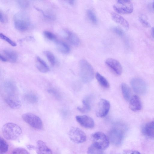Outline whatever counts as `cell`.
<instances>
[{
	"instance_id": "cell-26",
	"label": "cell",
	"mask_w": 154,
	"mask_h": 154,
	"mask_svg": "<svg viewBox=\"0 0 154 154\" xmlns=\"http://www.w3.org/2000/svg\"><path fill=\"white\" fill-rule=\"evenodd\" d=\"M8 149V145L6 141L3 138H0V153L1 154L6 153Z\"/></svg>"
},
{
	"instance_id": "cell-35",
	"label": "cell",
	"mask_w": 154,
	"mask_h": 154,
	"mask_svg": "<svg viewBox=\"0 0 154 154\" xmlns=\"http://www.w3.org/2000/svg\"><path fill=\"white\" fill-rule=\"evenodd\" d=\"M12 154H30L28 151L24 149L17 148L14 149Z\"/></svg>"
},
{
	"instance_id": "cell-8",
	"label": "cell",
	"mask_w": 154,
	"mask_h": 154,
	"mask_svg": "<svg viewBox=\"0 0 154 154\" xmlns=\"http://www.w3.org/2000/svg\"><path fill=\"white\" fill-rule=\"evenodd\" d=\"M125 136V129L114 128L110 131L108 138L113 144L116 145H119L123 142Z\"/></svg>"
},
{
	"instance_id": "cell-17",
	"label": "cell",
	"mask_w": 154,
	"mask_h": 154,
	"mask_svg": "<svg viewBox=\"0 0 154 154\" xmlns=\"http://www.w3.org/2000/svg\"><path fill=\"white\" fill-rule=\"evenodd\" d=\"M130 101V108L132 111H137L141 109L142 103L137 96H133L131 98Z\"/></svg>"
},
{
	"instance_id": "cell-13",
	"label": "cell",
	"mask_w": 154,
	"mask_h": 154,
	"mask_svg": "<svg viewBox=\"0 0 154 154\" xmlns=\"http://www.w3.org/2000/svg\"><path fill=\"white\" fill-rule=\"evenodd\" d=\"M75 118L78 123L85 128H92L94 127V121L89 116L86 115L77 116Z\"/></svg>"
},
{
	"instance_id": "cell-44",
	"label": "cell",
	"mask_w": 154,
	"mask_h": 154,
	"mask_svg": "<svg viewBox=\"0 0 154 154\" xmlns=\"http://www.w3.org/2000/svg\"><path fill=\"white\" fill-rule=\"evenodd\" d=\"M152 7L154 11V1L152 3Z\"/></svg>"
},
{
	"instance_id": "cell-30",
	"label": "cell",
	"mask_w": 154,
	"mask_h": 154,
	"mask_svg": "<svg viewBox=\"0 0 154 154\" xmlns=\"http://www.w3.org/2000/svg\"><path fill=\"white\" fill-rule=\"evenodd\" d=\"M45 54L50 63L52 66H54L56 63V59L54 54L49 51H45Z\"/></svg>"
},
{
	"instance_id": "cell-3",
	"label": "cell",
	"mask_w": 154,
	"mask_h": 154,
	"mask_svg": "<svg viewBox=\"0 0 154 154\" xmlns=\"http://www.w3.org/2000/svg\"><path fill=\"white\" fill-rule=\"evenodd\" d=\"M80 76L82 81L85 83L92 80L94 71L91 64L85 60H81L79 63Z\"/></svg>"
},
{
	"instance_id": "cell-41",
	"label": "cell",
	"mask_w": 154,
	"mask_h": 154,
	"mask_svg": "<svg viewBox=\"0 0 154 154\" xmlns=\"http://www.w3.org/2000/svg\"><path fill=\"white\" fill-rule=\"evenodd\" d=\"M27 147L29 150H32V149H36L35 147L31 145H27Z\"/></svg>"
},
{
	"instance_id": "cell-25",
	"label": "cell",
	"mask_w": 154,
	"mask_h": 154,
	"mask_svg": "<svg viewBox=\"0 0 154 154\" xmlns=\"http://www.w3.org/2000/svg\"><path fill=\"white\" fill-rule=\"evenodd\" d=\"M24 99L27 102L31 104H35L38 100L37 96L32 92L27 93L24 96Z\"/></svg>"
},
{
	"instance_id": "cell-43",
	"label": "cell",
	"mask_w": 154,
	"mask_h": 154,
	"mask_svg": "<svg viewBox=\"0 0 154 154\" xmlns=\"http://www.w3.org/2000/svg\"><path fill=\"white\" fill-rule=\"evenodd\" d=\"M152 35L154 38V27L152 28Z\"/></svg>"
},
{
	"instance_id": "cell-21",
	"label": "cell",
	"mask_w": 154,
	"mask_h": 154,
	"mask_svg": "<svg viewBox=\"0 0 154 154\" xmlns=\"http://www.w3.org/2000/svg\"><path fill=\"white\" fill-rule=\"evenodd\" d=\"M56 45L57 49L61 53L64 54L68 53L70 51L69 46L65 42L61 41H57Z\"/></svg>"
},
{
	"instance_id": "cell-29",
	"label": "cell",
	"mask_w": 154,
	"mask_h": 154,
	"mask_svg": "<svg viewBox=\"0 0 154 154\" xmlns=\"http://www.w3.org/2000/svg\"><path fill=\"white\" fill-rule=\"evenodd\" d=\"M87 14L90 21L93 24H95L97 23V19L94 13L91 10L87 11Z\"/></svg>"
},
{
	"instance_id": "cell-37",
	"label": "cell",
	"mask_w": 154,
	"mask_h": 154,
	"mask_svg": "<svg viewBox=\"0 0 154 154\" xmlns=\"http://www.w3.org/2000/svg\"><path fill=\"white\" fill-rule=\"evenodd\" d=\"M35 8L37 10L42 12L44 16L45 17L51 19H53L54 18V17L51 14L49 13L48 14L47 13L44 11H43L38 8Z\"/></svg>"
},
{
	"instance_id": "cell-1",
	"label": "cell",
	"mask_w": 154,
	"mask_h": 154,
	"mask_svg": "<svg viewBox=\"0 0 154 154\" xmlns=\"http://www.w3.org/2000/svg\"><path fill=\"white\" fill-rule=\"evenodd\" d=\"M2 93L5 102L10 108L16 109L20 107L21 103L17 88L13 82L5 81L2 85Z\"/></svg>"
},
{
	"instance_id": "cell-32",
	"label": "cell",
	"mask_w": 154,
	"mask_h": 154,
	"mask_svg": "<svg viewBox=\"0 0 154 154\" xmlns=\"http://www.w3.org/2000/svg\"><path fill=\"white\" fill-rule=\"evenodd\" d=\"M139 20L141 24L145 27H149L150 25L146 18L143 15H140L139 17Z\"/></svg>"
},
{
	"instance_id": "cell-23",
	"label": "cell",
	"mask_w": 154,
	"mask_h": 154,
	"mask_svg": "<svg viewBox=\"0 0 154 154\" xmlns=\"http://www.w3.org/2000/svg\"><path fill=\"white\" fill-rule=\"evenodd\" d=\"M83 106L82 107H78L77 109L81 112L85 113L89 111L91 109L90 99L87 97L82 101Z\"/></svg>"
},
{
	"instance_id": "cell-34",
	"label": "cell",
	"mask_w": 154,
	"mask_h": 154,
	"mask_svg": "<svg viewBox=\"0 0 154 154\" xmlns=\"http://www.w3.org/2000/svg\"><path fill=\"white\" fill-rule=\"evenodd\" d=\"M0 38L5 40L12 46H15L17 45L16 43L11 39L9 38L5 35L2 33H0Z\"/></svg>"
},
{
	"instance_id": "cell-42",
	"label": "cell",
	"mask_w": 154,
	"mask_h": 154,
	"mask_svg": "<svg viewBox=\"0 0 154 154\" xmlns=\"http://www.w3.org/2000/svg\"><path fill=\"white\" fill-rule=\"evenodd\" d=\"M75 1L74 0H69L68 1V2L70 5H73L75 3Z\"/></svg>"
},
{
	"instance_id": "cell-12",
	"label": "cell",
	"mask_w": 154,
	"mask_h": 154,
	"mask_svg": "<svg viewBox=\"0 0 154 154\" xmlns=\"http://www.w3.org/2000/svg\"><path fill=\"white\" fill-rule=\"evenodd\" d=\"M106 65L116 74L120 75L122 72V66L117 60L113 58H108L105 61Z\"/></svg>"
},
{
	"instance_id": "cell-18",
	"label": "cell",
	"mask_w": 154,
	"mask_h": 154,
	"mask_svg": "<svg viewBox=\"0 0 154 154\" xmlns=\"http://www.w3.org/2000/svg\"><path fill=\"white\" fill-rule=\"evenodd\" d=\"M112 20L116 22L119 24L126 29H128L129 27L128 21L120 15L115 13L111 14Z\"/></svg>"
},
{
	"instance_id": "cell-4",
	"label": "cell",
	"mask_w": 154,
	"mask_h": 154,
	"mask_svg": "<svg viewBox=\"0 0 154 154\" xmlns=\"http://www.w3.org/2000/svg\"><path fill=\"white\" fill-rule=\"evenodd\" d=\"M14 22L15 28L20 31L28 30L30 24L29 16L26 13L22 12H17L14 15Z\"/></svg>"
},
{
	"instance_id": "cell-7",
	"label": "cell",
	"mask_w": 154,
	"mask_h": 154,
	"mask_svg": "<svg viewBox=\"0 0 154 154\" xmlns=\"http://www.w3.org/2000/svg\"><path fill=\"white\" fill-rule=\"evenodd\" d=\"M23 120L32 128L41 130L43 128V124L41 119L37 116L31 113H26L22 116Z\"/></svg>"
},
{
	"instance_id": "cell-27",
	"label": "cell",
	"mask_w": 154,
	"mask_h": 154,
	"mask_svg": "<svg viewBox=\"0 0 154 154\" xmlns=\"http://www.w3.org/2000/svg\"><path fill=\"white\" fill-rule=\"evenodd\" d=\"M101 149L96 147L93 144L88 148V154H103V152Z\"/></svg>"
},
{
	"instance_id": "cell-15",
	"label": "cell",
	"mask_w": 154,
	"mask_h": 154,
	"mask_svg": "<svg viewBox=\"0 0 154 154\" xmlns=\"http://www.w3.org/2000/svg\"><path fill=\"white\" fill-rule=\"evenodd\" d=\"M63 34L64 38L72 45L77 46L80 44V40L77 36L72 31L68 30H64Z\"/></svg>"
},
{
	"instance_id": "cell-10",
	"label": "cell",
	"mask_w": 154,
	"mask_h": 154,
	"mask_svg": "<svg viewBox=\"0 0 154 154\" xmlns=\"http://www.w3.org/2000/svg\"><path fill=\"white\" fill-rule=\"evenodd\" d=\"M131 87L134 92L136 94L142 95L146 92V85L142 79L139 78H134L131 81Z\"/></svg>"
},
{
	"instance_id": "cell-28",
	"label": "cell",
	"mask_w": 154,
	"mask_h": 154,
	"mask_svg": "<svg viewBox=\"0 0 154 154\" xmlns=\"http://www.w3.org/2000/svg\"><path fill=\"white\" fill-rule=\"evenodd\" d=\"M48 92L56 99L59 100L61 98V95L59 92L56 89L51 88L48 89Z\"/></svg>"
},
{
	"instance_id": "cell-39",
	"label": "cell",
	"mask_w": 154,
	"mask_h": 154,
	"mask_svg": "<svg viewBox=\"0 0 154 154\" xmlns=\"http://www.w3.org/2000/svg\"><path fill=\"white\" fill-rule=\"evenodd\" d=\"M123 154H140V153L137 151L126 150L123 151Z\"/></svg>"
},
{
	"instance_id": "cell-22",
	"label": "cell",
	"mask_w": 154,
	"mask_h": 154,
	"mask_svg": "<svg viewBox=\"0 0 154 154\" xmlns=\"http://www.w3.org/2000/svg\"><path fill=\"white\" fill-rule=\"evenodd\" d=\"M121 88L124 98L125 100L129 101L131 98V91L129 87L126 84L122 83Z\"/></svg>"
},
{
	"instance_id": "cell-33",
	"label": "cell",
	"mask_w": 154,
	"mask_h": 154,
	"mask_svg": "<svg viewBox=\"0 0 154 154\" xmlns=\"http://www.w3.org/2000/svg\"><path fill=\"white\" fill-rule=\"evenodd\" d=\"M17 4L22 9H26L29 6V3L27 0H17Z\"/></svg>"
},
{
	"instance_id": "cell-24",
	"label": "cell",
	"mask_w": 154,
	"mask_h": 154,
	"mask_svg": "<svg viewBox=\"0 0 154 154\" xmlns=\"http://www.w3.org/2000/svg\"><path fill=\"white\" fill-rule=\"evenodd\" d=\"M95 77L98 82L103 87L107 88L109 87V82L107 79L98 72L95 74Z\"/></svg>"
},
{
	"instance_id": "cell-20",
	"label": "cell",
	"mask_w": 154,
	"mask_h": 154,
	"mask_svg": "<svg viewBox=\"0 0 154 154\" xmlns=\"http://www.w3.org/2000/svg\"><path fill=\"white\" fill-rule=\"evenodd\" d=\"M2 55L7 60L11 62H16L17 58V54L14 51L10 49H5L3 51Z\"/></svg>"
},
{
	"instance_id": "cell-5",
	"label": "cell",
	"mask_w": 154,
	"mask_h": 154,
	"mask_svg": "<svg viewBox=\"0 0 154 154\" xmlns=\"http://www.w3.org/2000/svg\"><path fill=\"white\" fill-rule=\"evenodd\" d=\"M93 144L102 150L108 148L109 145L108 137L103 133L98 131L93 134L91 136Z\"/></svg>"
},
{
	"instance_id": "cell-36",
	"label": "cell",
	"mask_w": 154,
	"mask_h": 154,
	"mask_svg": "<svg viewBox=\"0 0 154 154\" xmlns=\"http://www.w3.org/2000/svg\"><path fill=\"white\" fill-rule=\"evenodd\" d=\"M113 31L116 34L120 37H123L124 35L123 30L119 27H114L113 28Z\"/></svg>"
},
{
	"instance_id": "cell-31",
	"label": "cell",
	"mask_w": 154,
	"mask_h": 154,
	"mask_svg": "<svg viewBox=\"0 0 154 154\" xmlns=\"http://www.w3.org/2000/svg\"><path fill=\"white\" fill-rule=\"evenodd\" d=\"M44 36L50 40H54L56 39V35L52 32L48 31H45L43 32Z\"/></svg>"
},
{
	"instance_id": "cell-2",
	"label": "cell",
	"mask_w": 154,
	"mask_h": 154,
	"mask_svg": "<svg viewBox=\"0 0 154 154\" xmlns=\"http://www.w3.org/2000/svg\"><path fill=\"white\" fill-rule=\"evenodd\" d=\"M2 133L4 137L8 140H14L20 136L22 131L17 124L11 122L5 124L2 127Z\"/></svg>"
},
{
	"instance_id": "cell-38",
	"label": "cell",
	"mask_w": 154,
	"mask_h": 154,
	"mask_svg": "<svg viewBox=\"0 0 154 154\" xmlns=\"http://www.w3.org/2000/svg\"><path fill=\"white\" fill-rule=\"evenodd\" d=\"M7 19L6 16L3 12H0V21L2 23H5L7 21Z\"/></svg>"
},
{
	"instance_id": "cell-6",
	"label": "cell",
	"mask_w": 154,
	"mask_h": 154,
	"mask_svg": "<svg viewBox=\"0 0 154 154\" xmlns=\"http://www.w3.org/2000/svg\"><path fill=\"white\" fill-rule=\"evenodd\" d=\"M115 11L121 14H129L131 13L134 7L131 1L127 0H118L113 6Z\"/></svg>"
},
{
	"instance_id": "cell-11",
	"label": "cell",
	"mask_w": 154,
	"mask_h": 154,
	"mask_svg": "<svg viewBox=\"0 0 154 154\" xmlns=\"http://www.w3.org/2000/svg\"><path fill=\"white\" fill-rule=\"evenodd\" d=\"M110 107V103L108 100L101 99L97 104L96 111V116L99 117L105 116L109 112Z\"/></svg>"
},
{
	"instance_id": "cell-40",
	"label": "cell",
	"mask_w": 154,
	"mask_h": 154,
	"mask_svg": "<svg viewBox=\"0 0 154 154\" xmlns=\"http://www.w3.org/2000/svg\"><path fill=\"white\" fill-rule=\"evenodd\" d=\"M0 59L1 61L3 62H7V60L4 57V56L2 54H1L0 55Z\"/></svg>"
},
{
	"instance_id": "cell-9",
	"label": "cell",
	"mask_w": 154,
	"mask_h": 154,
	"mask_svg": "<svg viewBox=\"0 0 154 154\" xmlns=\"http://www.w3.org/2000/svg\"><path fill=\"white\" fill-rule=\"evenodd\" d=\"M68 135L70 140L76 143H83L86 140V136L84 132L77 127L71 128L69 131Z\"/></svg>"
},
{
	"instance_id": "cell-16",
	"label": "cell",
	"mask_w": 154,
	"mask_h": 154,
	"mask_svg": "<svg viewBox=\"0 0 154 154\" xmlns=\"http://www.w3.org/2000/svg\"><path fill=\"white\" fill-rule=\"evenodd\" d=\"M35 149L38 154H52L51 149L45 143L41 140L37 141Z\"/></svg>"
},
{
	"instance_id": "cell-14",
	"label": "cell",
	"mask_w": 154,
	"mask_h": 154,
	"mask_svg": "<svg viewBox=\"0 0 154 154\" xmlns=\"http://www.w3.org/2000/svg\"><path fill=\"white\" fill-rule=\"evenodd\" d=\"M142 132L145 136L154 139V120L145 124L142 128Z\"/></svg>"
},
{
	"instance_id": "cell-19",
	"label": "cell",
	"mask_w": 154,
	"mask_h": 154,
	"mask_svg": "<svg viewBox=\"0 0 154 154\" xmlns=\"http://www.w3.org/2000/svg\"><path fill=\"white\" fill-rule=\"evenodd\" d=\"M35 63L38 69L42 73H46L49 71V68L46 62L38 56L36 58Z\"/></svg>"
}]
</instances>
